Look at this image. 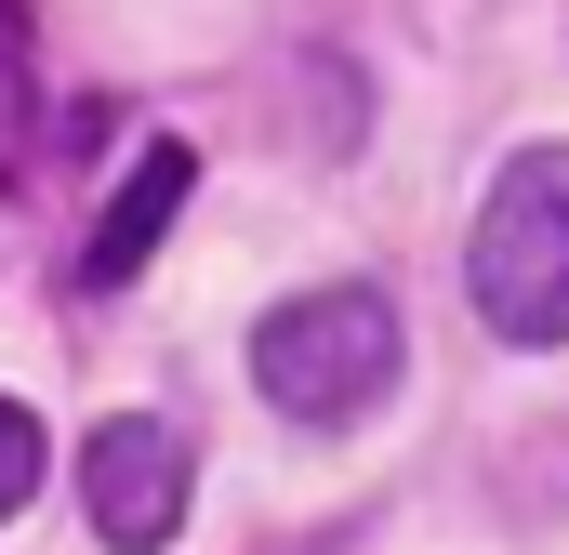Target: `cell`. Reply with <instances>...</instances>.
<instances>
[{"label":"cell","mask_w":569,"mask_h":555,"mask_svg":"<svg viewBox=\"0 0 569 555\" xmlns=\"http://www.w3.org/2000/svg\"><path fill=\"white\" fill-rule=\"evenodd\" d=\"M40 463H53V450H40V411H13V397H0V516L40 490Z\"/></svg>","instance_id":"5b68a950"},{"label":"cell","mask_w":569,"mask_h":555,"mask_svg":"<svg viewBox=\"0 0 569 555\" xmlns=\"http://www.w3.org/2000/svg\"><path fill=\"white\" fill-rule=\"evenodd\" d=\"M398 304L371 291V278H331V291H291V304H266L252 317V384H266V411L291 423H371L385 397H398Z\"/></svg>","instance_id":"6da1fadb"},{"label":"cell","mask_w":569,"mask_h":555,"mask_svg":"<svg viewBox=\"0 0 569 555\" xmlns=\"http://www.w3.org/2000/svg\"><path fill=\"white\" fill-rule=\"evenodd\" d=\"M477 317L503 344H569V145H517L490 212H477Z\"/></svg>","instance_id":"7a4b0ae2"},{"label":"cell","mask_w":569,"mask_h":555,"mask_svg":"<svg viewBox=\"0 0 569 555\" xmlns=\"http://www.w3.org/2000/svg\"><path fill=\"white\" fill-rule=\"evenodd\" d=\"M186 490H199V450H186L172 411L93 423V450H80V503H93V543H107V555H159L172 529H186Z\"/></svg>","instance_id":"3957f363"},{"label":"cell","mask_w":569,"mask_h":555,"mask_svg":"<svg viewBox=\"0 0 569 555\" xmlns=\"http://www.w3.org/2000/svg\"><path fill=\"white\" fill-rule=\"evenodd\" d=\"M13 145H27V40L0 13V172H13Z\"/></svg>","instance_id":"8992f818"},{"label":"cell","mask_w":569,"mask_h":555,"mask_svg":"<svg viewBox=\"0 0 569 555\" xmlns=\"http://www.w3.org/2000/svg\"><path fill=\"white\" fill-rule=\"evenodd\" d=\"M186 185H199V159L172 133H146V159L107 185V212H93V239H80V291H120V278L172 239V212H186Z\"/></svg>","instance_id":"277c9868"}]
</instances>
